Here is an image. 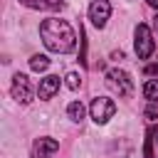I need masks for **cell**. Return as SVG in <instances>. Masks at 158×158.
<instances>
[{
	"instance_id": "14",
	"label": "cell",
	"mask_w": 158,
	"mask_h": 158,
	"mask_svg": "<svg viewBox=\"0 0 158 158\" xmlns=\"http://www.w3.org/2000/svg\"><path fill=\"white\" fill-rule=\"evenodd\" d=\"M79 84H81V77H79L77 72H69V74H67V86H69V89H79Z\"/></svg>"
},
{
	"instance_id": "2",
	"label": "cell",
	"mask_w": 158,
	"mask_h": 158,
	"mask_svg": "<svg viewBox=\"0 0 158 158\" xmlns=\"http://www.w3.org/2000/svg\"><path fill=\"white\" fill-rule=\"evenodd\" d=\"M106 84H109V89H111L114 94H118V96H123V99H128V96L133 94V79H131L123 69H111V72H106Z\"/></svg>"
},
{
	"instance_id": "12",
	"label": "cell",
	"mask_w": 158,
	"mask_h": 158,
	"mask_svg": "<svg viewBox=\"0 0 158 158\" xmlns=\"http://www.w3.org/2000/svg\"><path fill=\"white\" fill-rule=\"evenodd\" d=\"M30 67H32V72H44V69L49 67V59H47L44 54H32Z\"/></svg>"
},
{
	"instance_id": "19",
	"label": "cell",
	"mask_w": 158,
	"mask_h": 158,
	"mask_svg": "<svg viewBox=\"0 0 158 158\" xmlns=\"http://www.w3.org/2000/svg\"><path fill=\"white\" fill-rule=\"evenodd\" d=\"M156 30H158V17H156Z\"/></svg>"
},
{
	"instance_id": "3",
	"label": "cell",
	"mask_w": 158,
	"mask_h": 158,
	"mask_svg": "<svg viewBox=\"0 0 158 158\" xmlns=\"http://www.w3.org/2000/svg\"><path fill=\"white\" fill-rule=\"evenodd\" d=\"M10 94H12V99H15V101H20V104H30V101L35 99V89H32V84H30V77L17 72V74L12 77Z\"/></svg>"
},
{
	"instance_id": "8",
	"label": "cell",
	"mask_w": 158,
	"mask_h": 158,
	"mask_svg": "<svg viewBox=\"0 0 158 158\" xmlns=\"http://www.w3.org/2000/svg\"><path fill=\"white\" fill-rule=\"evenodd\" d=\"M57 91H59V77H54V74L44 77V79L40 81V86H37V94H40V99H52Z\"/></svg>"
},
{
	"instance_id": "16",
	"label": "cell",
	"mask_w": 158,
	"mask_h": 158,
	"mask_svg": "<svg viewBox=\"0 0 158 158\" xmlns=\"http://www.w3.org/2000/svg\"><path fill=\"white\" fill-rule=\"evenodd\" d=\"M146 74H158V64H148L146 67Z\"/></svg>"
},
{
	"instance_id": "4",
	"label": "cell",
	"mask_w": 158,
	"mask_h": 158,
	"mask_svg": "<svg viewBox=\"0 0 158 158\" xmlns=\"http://www.w3.org/2000/svg\"><path fill=\"white\" fill-rule=\"evenodd\" d=\"M156 44H153V35H151V27L148 25H136V54L138 59H148L153 54Z\"/></svg>"
},
{
	"instance_id": "13",
	"label": "cell",
	"mask_w": 158,
	"mask_h": 158,
	"mask_svg": "<svg viewBox=\"0 0 158 158\" xmlns=\"http://www.w3.org/2000/svg\"><path fill=\"white\" fill-rule=\"evenodd\" d=\"M153 136H156V131L151 128V131L146 133V148H143V156H146V158H153Z\"/></svg>"
},
{
	"instance_id": "9",
	"label": "cell",
	"mask_w": 158,
	"mask_h": 158,
	"mask_svg": "<svg viewBox=\"0 0 158 158\" xmlns=\"http://www.w3.org/2000/svg\"><path fill=\"white\" fill-rule=\"evenodd\" d=\"M20 2L32 10H62L64 7V0H20Z\"/></svg>"
},
{
	"instance_id": "20",
	"label": "cell",
	"mask_w": 158,
	"mask_h": 158,
	"mask_svg": "<svg viewBox=\"0 0 158 158\" xmlns=\"http://www.w3.org/2000/svg\"><path fill=\"white\" fill-rule=\"evenodd\" d=\"M156 141H158V138H156Z\"/></svg>"
},
{
	"instance_id": "18",
	"label": "cell",
	"mask_w": 158,
	"mask_h": 158,
	"mask_svg": "<svg viewBox=\"0 0 158 158\" xmlns=\"http://www.w3.org/2000/svg\"><path fill=\"white\" fill-rule=\"evenodd\" d=\"M146 2H148L151 7H156V10H158V0H146Z\"/></svg>"
},
{
	"instance_id": "7",
	"label": "cell",
	"mask_w": 158,
	"mask_h": 158,
	"mask_svg": "<svg viewBox=\"0 0 158 158\" xmlns=\"http://www.w3.org/2000/svg\"><path fill=\"white\" fill-rule=\"evenodd\" d=\"M59 151V143L54 138H37L32 143V158H54V153Z\"/></svg>"
},
{
	"instance_id": "15",
	"label": "cell",
	"mask_w": 158,
	"mask_h": 158,
	"mask_svg": "<svg viewBox=\"0 0 158 158\" xmlns=\"http://www.w3.org/2000/svg\"><path fill=\"white\" fill-rule=\"evenodd\" d=\"M146 118H148V121L158 118V104H156V101H151V104L146 106Z\"/></svg>"
},
{
	"instance_id": "6",
	"label": "cell",
	"mask_w": 158,
	"mask_h": 158,
	"mask_svg": "<svg viewBox=\"0 0 158 158\" xmlns=\"http://www.w3.org/2000/svg\"><path fill=\"white\" fill-rule=\"evenodd\" d=\"M111 17V2L109 0H94L89 7V20L94 27H104L106 20Z\"/></svg>"
},
{
	"instance_id": "11",
	"label": "cell",
	"mask_w": 158,
	"mask_h": 158,
	"mask_svg": "<svg viewBox=\"0 0 158 158\" xmlns=\"http://www.w3.org/2000/svg\"><path fill=\"white\" fill-rule=\"evenodd\" d=\"M143 96L148 101H158V79H148L143 84Z\"/></svg>"
},
{
	"instance_id": "10",
	"label": "cell",
	"mask_w": 158,
	"mask_h": 158,
	"mask_svg": "<svg viewBox=\"0 0 158 158\" xmlns=\"http://www.w3.org/2000/svg\"><path fill=\"white\" fill-rule=\"evenodd\" d=\"M67 114H69V118H72V121H77V123H79V121L84 118V104H81V101H72V104L67 106Z\"/></svg>"
},
{
	"instance_id": "17",
	"label": "cell",
	"mask_w": 158,
	"mask_h": 158,
	"mask_svg": "<svg viewBox=\"0 0 158 158\" xmlns=\"http://www.w3.org/2000/svg\"><path fill=\"white\" fill-rule=\"evenodd\" d=\"M111 59H123V52H121V49H118V52H114V54H111Z\"/></svg>"
},
{
	"instance_id": "1",
	"label": "cell",
	"mask_w": 158,
	"mask_h": 158,
	"mask_svg": "<svg viewBox=\"0 0 158 158\" xmlns=\"http://www.w3.org/2000/svg\"><path fill=\"white\" fill-rule=\"evenodd\" d=\"M40 37H42L44 47H47L49 52H57V54L72 52V49H74V42H77L72 25L64 22V20H59V17L44 20V22L40 25Z\"/></svg>"
},
{
	"instance_id": "5",
	"label": "cell",
	"mask_w": 158,
	"mask_h": 158,
	"mask_svg": "<svg viewBox=\"0 0 158 158\" xmlns=\"http://www.w3.org/2000/svg\"><path fill=\"white\" fill-rule=\"evenodd\" d=\"M116 114V104L109 99V96H96L91 101V118L96 123H106L111 116Z\"/></svg>"
}]
</instances>
